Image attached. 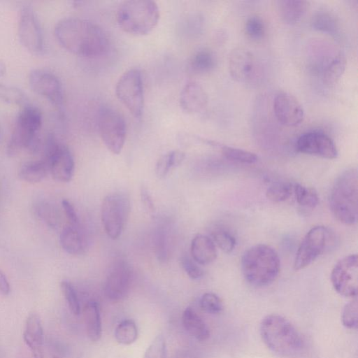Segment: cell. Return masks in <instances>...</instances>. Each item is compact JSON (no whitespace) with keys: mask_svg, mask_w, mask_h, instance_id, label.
<instances>
[{"mask_svg":"<svg viewBox=\"0 0 358 358\" xmlns=\"http://www.w3.org/2000/svg\"><path fill=\"white\" fill-rule=\"evenodd\" d=\"M59 44L69 52L84 57H96L106 54L109 41L104 30L86 19L66 17L55 27Z\"/></svg>","mask_w":358,"mask_h":358,"instance_id":"6da1fadb","label":"cell"},{"mask_svg":"<svg viewBox=\"0 0 358 358\" xmlns=\"http://www.w3.org/2000/svg\"><path fill=\"white\" fill-rule=\"evenodd\" d=\"M260 335L265 345L275 354L292 357L303 348V340L295 327L285 317L271 314L260 324Z\"/></svg>","mask_w":358,"mask_h":358,"instance_id":"7a4b0ae2","label":"cell"},{"mask_svg":"<svg viewBox=\"0 0 358 358\" xmlns=\"http://www.w3.org/2000/svg\"><path fill=\"white\" fill-rule=\"evenodd\" d=\"M245 279L255 287H265L277 278L280 261L277 252L271 246L258 244L248 249L241 259Z\"/></svg>","mask_w":358,"mask_h":358,"instance_id":"3957f363","label":"cell"},{"mask_svg":"<svg viewBox=\"0 0 358 358\" xmlns=\"http://www.w3.org/2000/svg\"><path fill=\"white\" fill-rule=\"evenodd\" d=\"M358 175L357 169L343 171L336 180L329 196V206L341 222L352 225L357 220Z\"/></svg>","mask_w":358,"mask_h":358,"instance_id":"277c9868","label":"cell"},{"mask_svg":"<svg viewBox=\"0 0 358 358\" xmlns=\"http://www.w3.org/2000/svg\"><path fill=\"white\" fill-rule=\"evenodd\" d=\"M159 15L156 2L150 0H129L120 4L116 20L124 31L134 36H143L157 26Z\"/></svg>","mask_w":358,"mask_h":358,"instance_id":"5b68a950","label":"cell"},{"mask_svg":"<svg viewBox=\"0 0 358 358\" xmlns=\"http://www.w3.org/2000/svg\"><path fill=\"white\" fill-rule=\"evenodd\" d=\"M42 124L40 110L32 105L27 104L17 116L15 126L7 145L8 156H16L22 149L33 153L41 150L42 141L38 131Z\"/></svg>","mask_w":358,"mask_h":358,"instance_id":"8992f818","label":"cell"},{"mask_svg":"<svg viewBox=\"0 0 358 358\" xmlns=\"http://www.w3.org/2000/svg\"><path fill=\"white\" fill-rule=\"evenodd\" d=\"M131 210L129 197L124 193H112L103 199L101 217L104 230L112 239H117L127 224Z\"/></svg>","mask_w":358,"mask_h":358,"instance_id":"52a82bcc","label":"cell"},{"mask_svg":"<svg viewBox=\"0 0 358 358\" xmlns=\"http://www.w3.org/2000/svg\"><path fill=\"white\" fill-rule=\"evenodd\" d=\"M115 94L134 117H141L144 108V90L140 69H130L120 77L115 85Z\"/></svg>","mask_w":358,"mask_h":358,"instance_id":"ba28073f","label":"cell"},{"mask_svg":"<svg viewBox=\"0 0 358 358\" xmlns=\"http://www.w3.org/2000/svg\"><path fill=\"white\" fill-rule=\"evenodd\" d=\"M98 130L108 150L115 155L120 154L124 147L127 134L123 116L112 108H102L98 117Z\"/></svg>","mask_w":358,"mask_h":358,"instance_id":"9c48e42d","label":"cell"},{"mask_svg":"<svg viewBox=\"0 0 358 358\" xmlns=\"http://www.w3.org/2000/svg\"><path fill=\"white\" fill-rule=\"evenodd\" d=\"M330 236L329 229L324 226L310 229L301 243L294 263L295 270H301L313 262L325 250Z\"/></svg>","mask_w":358,"mask_h":358,"instance_id":"30bf717a","label":"cell"},{"mask_svg":"<svg viewBox=\"0 0 358 358\" xmlns=\"http://www.w3.org/2000/svg\"><path fill=\"white\" fill-rule=\"evenodd\" d=\"M18 37L21 43L31 53L44 51V37L38 17L31 6L22 7L18 21Z\"/></svg>","mask_w":358,"mask_h":358,"instance_id":"8fae6325","label":"cell"},{"mask_svg":"<svg viewBox=\"0 0 358 358\" xmlns=\"http://www.w3.org/2000/svg\"><path fill=\"white\" fill-rule=\"evenodd\" d=\"M358 264L356 254L339 260L331 273V281L334 289L345 297L357 295Z\"/></svg>","mask_w":358,"mask_h":358,"instance_id":"7c38bea8","label":"cell"},{"mask_svg":"<svg viewBox=\"0 0 358 358\" xmlns=\"http://www.w3.org/2000/svg\"><path fill=\"white\" fill-rule=\"evenodd\" d=\"M229 70L231 76L242 83H251L257 80L260 67L255 56L248 50L236 48L229 56Z\"/></svg>","mask_w":358,"mask_h":358,"instance_id":"4fadbf2b","label":"cell"},{"mask_svg":"<svg viewBox=\"0 0 358 358\" xmlns=\"http://www.w3.org/2000/svg\"><path fill=\"white\" fill-rule=\"evenodd\" d=\"M28 80L31 88L36 93L45 97L56 106L62 105V85L53 73L43 69H34L30 71Z\"/></svg>","mask_w":358,"mask_h":358,"instance_id":"5bb4252c","label":"cell"},{"mask_svg":"<svg viewBox=\"0 0 358 358\" xmlns=\"http://www.w3.org/2000/svg\"><path fill=\"white\" fill-rule=\"evenodd\" d=\"M131 282L132 271L130 266L124 260L116 261L106 277L105 295L111 301H120L127 295Z\"/></svg>","mask_w":358,"mask_h":358,"instance_id":"9a60e30c","label":"cell"},{"mask_svg":"<svg viewBox=\"0 0 358 358\" xmlns=\"http://www.w3.org/2000/svg\"><path fill=\"white\" fill-rule=\"evenodd\" d=\"M296 150L301 153L325 159H335L338 150L334 141L320 131H309L301 134L296 143Z\"/></svg>","mask_w":358,"mask_h":358,"instance_id":"2e32d148","label":"cell"},{"mask_svg":"<svg viewBox=\"0 0 358 358\" xmlns=\"http://www.w3.org/2000/svg\"><path fill=\"white\" fill-rule=\"evenodd\" d=\"M274 115L277 120L287 127H294L303 120L304 110L296 97L282 92L275 97L273 103Z\"/></svg>","mask_w":358,"mask_h":358,"instance_id":"e0dca14e","label":"cell"},{"mask_svg":"<svg viewBox=\"0 0 358 358\" xmlns=\"http://www.w3.org/2000/svg\"><path fill=\"white\" fill-rule=\"evenodd\" d=\"M208 94L203 87L195 81L185 84L179 97L180 106L188 114L201 112L208 104Z\"/></svg>","mask_w":358,"mask_h":358,"instance_id":"ac0fdd59","label":"cell"},{"mask_svg":"<svg viewBox=\"0 0 358 358\" xmlns=\"http://www.w3.org/2000/svg\"><path fill=\"white\" fill-rule=\"evenodd\" d=\"M23 339L33 358H43V329L40 316L30 313L25 322Z\"/></svg>","mask_w":358,"mask_h":358,"instance_id":"d6986e66","label":"cell"},{"mask_svg":"<svg viewBox=\"0 0 358 358\" xmlns=\"http://www.w3.org/2000/svg\"><path fill=\"white\" fill-rule=\"evenodd\" d=\"M190 252L193 260L199 264L207 265L215 260L217 252L213 239L198 234L192 240Z\"/></svg>","mask_w":358,"mask_h":358,"instance_id":"ffe728a7","label":"cell"},{"mask_svg":"<svg viewBox=\"0 0 358 358\" xmlns=\"http://www.w3.org/2000/svg\"><path fill=\"white\" fill-rule=\"evenodd\" d=\"M84 316L87 337L92 342L99 341L102 335V326L99 305L96 301L87 302Z\"/></svg>","mask_w":358,"mask_h":358,"instance_id":"44dd1931","label":"cell"},{"mask_svg":"<svg viewBox=\"0 0 358 358\" xmlns=\"http://www.w3.org/2000/svg\"><path fill=\"white\" fill-rule=\"evenodd\" d=\"M182 322L186 331L196 339L203 341L209 338L210 331L208 326L191 307H187L184 310Z\"/></svg>","mask_w":358,"mask_h":358,"instance_id":"7402d4cb","label":"cell"},{"mask_svg":"<svg viewBox=\"0 0 358 358\" xmlns=\"http://www.w3.org/2000/svg\"><path fill=\"white\" fill-rule=\"evenodd\" d=\"M278 9L282 21L289 25L296 24L305 14L308 2L300 0H281L277 1Z\"/></svg>","mask_w":358,"mask_h":358,"instance_id":"603a6c76","label":"cell"},{"mask_svg":"<svg viewBox=\"0 0 358 358\" xmlns=\"http://www.w3.org/2000/svg\"><path fill=\"white\" fill-rule=\"evenodd\" d=\"M78 226L69 224L62 229L60 234L61 246L71 255L81 254L85 250V241Z\"/></svg>","mask_w":358,"mask_h":358,"instance_id":"cb8c5ba5","label":"cell"},{"mask_svg":"<svg viewBox=\"0 0 358 358\" xmlns=\"http://www.w3.org/2000/svg\"><path fill=\"white\" fill-rule=\"evenodd\" d=\"M346 64L345 55L341 52L332 54L321 70L324 82L329 85L335 83L344 73Z\"/></svg>","mask_w":358,"mask_h":358,"instance_id":"d4e9b609","label":"cell"},{"mask_svg":"<svg viewBox=\"0 0 358 358\" xmlns=\"http://www.w3.org/2000/svg\"><path fill=\"white\" fill-rule=\"evenodd\" d=\"M311 25L317 31L337 36L340 25L336 16L331 12L326 10L316 11L312 16Z\"/></svg>","mask_w":358,"mask_h":358,"instance_id":"484cf974","label":"cell"},{"mask_svg":"<svg viewBox=\"0 0 358 358\" xmlns=\"http://www.w3.org/2000/svg\"><path fill=\"white\" fill-rule=\"evenodd\" d=\"M216 63V57L213 51L203 48L192 56L188 66L192 72L201 74L210 72L215 67Z\"/></svg>","mask_w":358,"mask_h":358,"instance_id":"4316f807","label":"cell"},{"mask_svg":"<svg viewBox=\"0 0 358 358\" xmlns=\"http://www.w3.org/2000/svg\"><path fill=\"white\" fill-rule=\"evenodd\" d=\"M49 171L48 164L41 159L24 164L21 166L18 175L22 180L35 183L41 181Z\"/></svg>","mask_w":358,"mask_h":358,"instance_id":"83f0119b","label":"cell"},{"mask_svg":"<svg viewBox=\"0 0 358 358\" xmlns=\"http://www.w3.org/2000/svg\"><path fill=\"white\" fill-rule=\"evenodd\" d=\"M185 158L183 151L176 150L161 156L157 162L155 172L159 178L165 177L169 171L178 166Z\"/></svg>","mask_w":358,"mask_h":358,"instance_id":"f1b7e54d","label":"cell"},{"mask_svg":"<svg viewBox=\"0 0 358 358\" xmlns=\"http://www.w3.org/2000/svg\"><path fill=\"white\" fill-rule=\"evenodd\" d=\"M153 246L157 259L161 262H165L169 254V230L166 225L159 224L155 229Z\"/></svg>","mask_w":358,"mask_h":358,"instance_id":"f546056e","label":"cell"},{"mask_svg":"<svg viewBox=\"0 0 358 358\" xmlns=\"http://www.w3.org/2000/svg\"><path fill=\"white\" fill-rule=\"evenodd\" d=\"M138 328L133 320L127 319L120 322L116 327L114 336L116 341L122 345H131L138 338Z\"/></svg>","mask_w":358,"mask_h":358,"instance_id":"4dcf8cb0","label":"cell"},{"mask_svg":"<svg viewBox=\"0 0 358 358\" xmlns=\"http://www.w3.org/2000/svg\"><path fill=\"white\" fill-rule=\"evenodd\" d=\"M293 192L296 202L301 206L313 209L317 206L319 196L315 189L300 184H295L293 185Z\"/></svg>","mask_w":358,"mask_h":358,"instance_id":"1f68e13d","label":"cell"},{"mask_svg":"<svg viewBox=\"0 0 358 358\" xmlns=\"http://www.w3.org/2000/svg\"><path fill=\"white\" fill-rule=\"evenodd\" d=\"M222 155L229 160L243 164H254L257 156L250 151L227 145L220 146Z\"/></svg>","mask_w":358,"mask_h":358,"instance_id":"d6a6232c","label":"cell"},{"mask_svg":"<svg viewBox=\"0 0 358 358\" xmlns=\"http://www.w3.org/2000/svg\"><path fill=\"white\" fill-rule=\"evenodd\" d=\"M0 102L24 106L27 104V97L16 87L0 84Z\"/></svg>","mask_w":358,"mask_h":358,"instance_id":"836d02e7","label":"cell"},{"mask_svg":"<svg viewBox=\"0 0 358 358\" xmlns=\"http://www.w3.org/2000/svg\"><path fill=\"white\" fill-rule=\"evenodd\" d=\"M293 192V185L287 182H277L270 185L266 192L268 199L273 202H282L288 199Z\"/></svg>","mask_w":358,"mask_h":358,"instance_id":"e575fe53","label":"cell"},{"mask_svg":"<svg viewBox=\"0 0 358 358\" xmlns=\"http://www.w3.org/2000/svg\"><path fill=\"white\" fill-rule=\"evenodd\" d=\"M38 216L50 227H57L59 223V213L57 208L47 201H41L36 206Z\"/></svg>","mask_w":358,"mask_h":358,"instance_id":"d590c367","label":"cell"},{"mask_svg":"<svg viewBox=\"0 0 358 358\" xmlns=\"http://www.w3.org/2000/svg\"><path fill=\"white\" fill-rule=\"evenodd\" d=\"M61 290L71 313L75 315L80 313V305L77 292L72 283L64 280L60 283Z\"/></svg>","mask_w":358,"mask_h":358,"instance_id":"8d00e7d4","label":"cell"},{"mask_svg":"<svg viewBox=\"0 0 358 358\" xmlns=\"http://www.w3.org/2000/svg\"><path fill=\"white\" fill-rule=\"evenodd\" d=\"M213 241L223 252L229 253L236 246V239L229 231L224 229H215L212 232Z\"/></svg>","mask_w":358,"mask_h":358,"instance_id":"74e56055","label":"cell"},{"mask_svg":"<svg viewBox=\"0 0 358 358\" xmlns=\"http://www.w3.org/2000/svg\"><path fill=\"white\" fill-rule=\"evenodd\" d=\"M199 305L203 311L210 314H218L223 309L221 299L213 292L204 293L200 298Z\"/></svg>","mask_w":358,"mask_h":358,"instance_id":"f35d334b","label":"cell"},{"mask_svg":"<svg viewBox=\"0 0 358 358\" xmlns=\"http://www.w3.org/2000/svg\"><path fill=\"white\" fill-rule=\"evenodd\" d=\"M342 323L348 329H356L358 325V305L356 299L348 303L342 313Z\"/></svg>","mask_w":358,"mask_h":358,"instance_id":"ab89813d","label":"cell"},{"mask_svg":"<svg viewBox=\"0 0 358 358\" xmlns=\"http://www.w3.org/2000/svg\"><path fill=\"white\" fill-rule=\"evenodd\" d=\"M143 358H166V344L163 335H157L147 348Z\"/></svg>","mask_w":358,"mask_h":358,"instance_id":"60d3db41","label":"cell"},{"mask_svg":"<svg viewBox=\"0 0 358 358\" xmlns=\"http://www.w3.org/2000/svg\"><path fill=\"white\" fill-rule=\"evenodd\" d=\"M246 34L252 39L262 38L265 33V27L262 20L258 16L248 18L245 24Z\"/></svg>","mask_w":358,"mask_h":358,"instance_id":"b9f144b4","label":"cell"},{"mask_svg":"<svg viewBox=\"0 0 358 358\" xmlns=\"http://www.w3.org/2000/svg\"><path fill=\"white\" fill-rule=\"evenodd\" d=\"M180 264L182 268L190 278L196 280L203 276V270L197 265V263L189 257L182 255L180 259Z\"/></svg>","mask_w":358,"mask_h":358,"instance_id":"7bdbcfd3","label":"cell"},{"mask_svg":"<svg viewBox=\"0 0 358 358\" xmlns=\"http://www.w3.org/2000/svg\"><path fill=\"white\" fill-rule=\"evenodd\" d=\"M140 195L141 203L145 209L149 214L154 215L155 213V206L149 190L144 185H142L140 188Z\"/></svg>","mask_w":358,"mask_h":358,"instance_id":"ee69618b","label":"cell"},{"mask_svg":"<svg viewBox=\"0 0 358 358\" xmlns=\"http://www.w3.org/2000/svg\"><path fill=\"white\" fill-rule=\"evenodd\" d=\"M62 205L69 224L78 225L79 220L72 203L67 199H64Z\"/></svg>","mask_w":358,"mask_h":358,"instance_id":"f6af8a7d","label":"cell"},{"mask_svg":"<svg viewBox=\"0 0 358 358\" xmlns=\"http://www.w3.org/2000/svg\"><path fill=\"white\" fill-rule=\"evenodd\" d=\"M10 291L9 282L4 273L0 269V294L6 296L10 293Z\"/></svg>","mask_w":358,"mask_h":358,"instance_id":"bcb514c9","label":"cell"},{"mask_svg":"<svg viewBox=\"0 0 358 358\" xmlns=\"http://www.w3.org/2000/svg\"><path fill=\"white\" fill-rule=\"evenodd\" d=\"M6 72V66L5 63L1 59H0V77L4 76Z\"/></svg>","mask_w":358,"mask_h":358,"instance_id":"7dc6e473","label":"cell"},{"mask_svg":"<svg viewBox=\"0 0 358 358\" xmlns=\"http://www.w3.org/2000/svg\"><path fill=\"white\" fill-rule=\"evenodd\" d=\"M2 136H3L2 129L0 126V141L2 139Z\"/></svg>","mask_w":358,"mask_h":358,"instance_id":"c3c4849f","label":"cell"},{"mask_svg":"<svg viewBox=\"0 0 358 358\" xmlns=\"http://www.w3.org/2000/svg\"><path fill=\"white\" fill-rule=\"evenodd\" d=\"M52 358H61V357H59L57 356H53Z\"/></svg>","mask_w":358,"mask_h":358,"instance_id":"681fc988","label":"cell"}]
</instances>
